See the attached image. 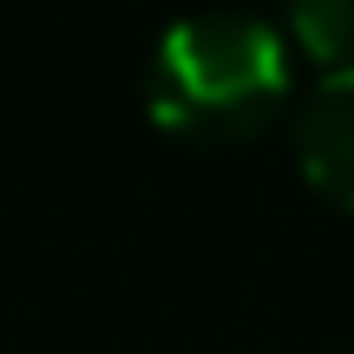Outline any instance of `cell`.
Returning <instances> with one entry per match:
<instances>
[{
    "instance_id": "cell-1",
    "label": "cell",
    "mask_w": 354,
    "mask_h": 354,
    "mask_svg": "<svg viewBox=\"0 0 354 354\" xmlns=\"http://www.w3.org/2000/svg\"><path fill=\"white\" fill-rule=\"evenodd\" d=\"M289 92L282 33L256 13H184L151 66V105L190 131H243Z\"/></svg>"
},
{
    "instance_id": "cell-2",
    "label": "cell",
    "mask_w": 354,
    "mask_h": 354,
    "mask_svg": "<svg viewBox=\"0 0 354 354\" xmlns=\"http://www.w3.org/2000/svg\"><path fill=\"white\" fill-rule=\"evenodd\" d=\"M295 151L322 190L354 203V59L335 66L295 112Z\"/></svg>"
},
{
    "instance_id": "cell-3",
    "label": "cell",
    "mask_w": 354,
    "mask_h": 354,
    "mask_svg": "<svg viewBox=\"0 0 354 354\" xmlns=\"http://www.w3.org/2000/svg\"><path fill=\"white\" fill-rule=\"evenodd\" d=\"M295 33L315 53H354V0H302Z\"/></svg>"
}]
</instances>
